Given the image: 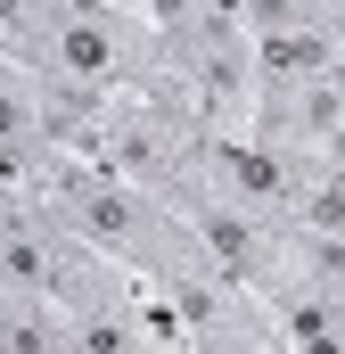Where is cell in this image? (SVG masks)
Segmentation results:
<instances>
[{"label":"cell","mask_w":345,"mask_h":354,"mask_svg":"<svg viewBox=\"0 0 345 354\" xmlns=\"http://www.w3.org/2000/svg\"><path fill=\"white\" fill-rule=\"evenodd\" d=\"M247 132L271 140V149H288V157H337V140H345L337 75H263L255 66Z\"/></svg>","instance_id":"cell-2"},{"label":"cell","mask_w":345,"mask_h":354,"mask_svg":"<svg viewBox=\"0 0 345 354\" xmlns=\"http://www.w3.org/2000/svg\"><path fill=\"white\" fill-rule=\"evenodd\" d=\"M25 198H33L58 231H75L90 256H107L115 272H132V280H165V272H181V264H206L197 239H189V223H181L172 206H157L148 189L115 181L107 165L50 157L41 174L25 181Z\"/></svg>","instance_id":"cell-1"}]
</instances>
